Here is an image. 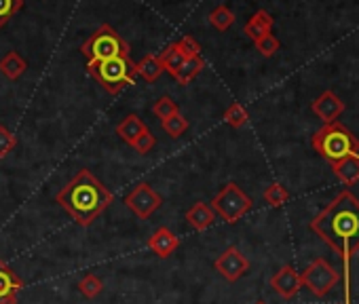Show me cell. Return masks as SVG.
Segmentation results:
<instances>
[{
	"instance_id": "6da1fadb",
	"label": "cell",
	"mask_w": 359,
	"mask_h": 304,
	"mask_svg": "<svg viewBox=\"0 0 359 304\" xmlns=\"http://www.w3.org/2000/svg\"><path fill=\"white\" fill-rule=\"evenodd\" d=\"M311 230L342 258L348 296V264L359 251V199L351 191H342L311 220Z\"/></svg>"
},
{
	"instance_id": "7a4b0ae2",
	"label": "cell",
	"mask_w": 359,
	"mask_h": 304,
	"mask_svg": "<svg viewBox=\"0 0 359 304\" xmlns=\"http://www.w3.org/2000/svg\"><path fill=\"white\" fill-rule=\"evenodd\" d=\"M55 201L79 226L87 228L112 205L114 195L89 170H81L55 195Z\"/></svg>"
},
{
	"instance_id": "3957f363",
	"label": "cell",
	"mask_w": 359,
	"mask_h": 304,
	"mask_svg": "<svg viewBox=\"0 0 359 304\" xmlns=\"http://www.w3.org/2000/svg\"><path fill=\"white\" fill-rule=\"evenodd\" d=\"M311 144L330 163H336V161L351 157V155H359V139L338 120L327 123L321 129H317Z\"/></svg>"
},
{
	"instance_id": "277c9868",
	"label": "cell",
	"mask_w": 359,
	"mask_h": 304,
	"mask_svg": "<svg viewBox=\"0 0 359 304\" xmlns=\"http://www.w3.org/2000/svg\"><path fill=\"white\" fill-rule=\"evenodd\" d=\"M87 72L102 85V89L110 95H118L123 89L133 85L137 76V64L131 57H114L100 64H89Z\"/></svg>"
},
{
	"instance_id": "5b68a950",
	"label": "cell",
	"mask_w": 359,
	"mask_h": 304,
	"mask_svg": "<svg viewBox=\"0 0 359 304\" xmlns=\"http://www.w3.org/2000/svg\"><path fill=\"white\" fill-rule=\"evenodd\" d=\"M81 53L85 55L87 66H89V64H100V62L114 60V57H127L129 45L112 26L104 24L81 45Z\"/></svg>"
},
{
	"instance_id": "8992f818",
	"label": "cell",
	"mask_w": 359,
	"mask_h": 304,
	"mask_svg": "<svg viewBox=\"0 0 359 304\" xmlns=\"http://www.w3.org/2000/svg\"><path fill=\"white\" fill-rule=\"evenodd\" d=\"M254 201L239 188V184L229 182L226 186H222V191L212 199V209L216 216H220L226 224H235L239 222L250 209H252Z\"/></svg>"
},
{
	"instance_id": "52a82bcc",
	"label": "cell",
	"mask_w": 359,
	"mask_h": 304,
	"mask_svg": "<svg viewBox=\"0 0 359 304\" xmlns=\"http://www.w3.org/2000/svg\"><path fill=\"white\" fill-rule=\"evenodd\" d=\"M302 287H306L315 298H325L332 287L340 281V272L323 258H315L302 272H300Z\"/></svg>"
},
{
	"instance_id": "ba28073f",
	"label": "cell",
	"mask_w": 359,
	"mask_h": 304,
	"mask_svg": "<svg viewBox=\"0 0 359 304\" xmlns=\"http://www.w3.org/2000/svg\"><path fill=\"white\" fill-rule=\"evenodd\" d=\"M125 205L140 218V220H148L156 209H161L163 205V197L146 182H140L127 197H125Z\"/></svg>"
},
{
	"instance_id": "9c48e42d",
	"label": "cell",
	"mask_w": 359,
	"mask_h": 304,
	"mask_svg": "<svg viewBox=\"0 0 359 304\" xmlns=\"http://www.w3.org/2000/svg\"><path fill=\"white\" fill-rule=\"evenodd\" d=\"M214 266H216V270H218L226 281L235 283V281H239V279L250 270V260L241 254L239 247L231 245V247H226V249L220 254V258L216 260Z\"/></svg>"
},
{
	"instance_id": "30bf717a",
	"label": "cell",
	"mask_w": 359,
	"mask_h": 304,
	"mask_svg": "<svg viewBox=\"0 0 359 304\" xmlns=\"http://www.w3.org/2000/svg\"><path fill=\"white\" fill-rule=\"evenodd\" d=\"M271 287L275 289L277 296H281L283 300H292L300 287H302V281H300V272L292 266V264H285L281 266L273 277H271Z\"/></svg>"
},
{
	"instance_id": "8fae6325",
	"label": "cell",
	"mask_w": 359,
	"mask_h": 304,
	"mask_svg": "<svg viewBox=\"0 0 359 304\" xmlns=\"http://www.w3.org/2000/svg\"><path fill=\"white\" fill-rule=\"evenodd\" d=\"M24 287V281L15 270L0 260V304H18V296Z\"/></svg>"
},
{
	"instance_id": "7c38bea8",
	"label": "cell",
	"mask_w": 359,
	"mask_h": 304,
	"mask_svg": "<svg viewBox=\"0 0 359 304\" xmlns=\"http://www.w3.org/2000/svg\"><path fill=\"white\" fill-rule=\"evenodd\" d=\"M311 110L327 125V123H336V118L344 112V102L332 93V91H323L313 104H311Z\"/></svg>"
},
{
	"instance_id": "4fadbf2b",
	"label": "cell",
	"mask_w": 359,
	"mask_h": 304,
	"mask_svg": "<svg viewBox=\"0 0 359 304\" xmlns=\"http://www.w3.org/2000/svg\"><path fill=\"white\" fill-rule=\"evenodd\" d=\"M148 247L158 256V258H169L177 247H180V237H175L167 226L156 228L150 239H148Z\"/></svg>"
},
{
	"instance_id": "5bb4252c",
	"label": "cell",
	"mask_w": 359,
	"mask_h": 304,
	"mask_svg": "<svg viewBox=\"0 0 359 304\" xmlns=\"http://www.w3.org/2000/svg\"><path fill=\"white\" fill-rule=\"evenodd\" d=\"M273 26H275V20L271 18V13L264 11V9H260V11H256V13L250 18V22L245 24L243 32L256 43V41H260L262 36L271 34V32H273Z\"/></svg>"
},
{
	"instance_id": "9a60e30c",
	"label": "cell",
	"mask_w": 359,
	"mask_h": 304,
	"mask_svg": "<svg viewBox=\"0 0 359 304\" xmlns=\"http://www.w3.org/2000/svg\"><path fill=\"white\" fill-rule=\"evenodd\" d=\"M187 220H189V224H191L195 230L203 233V230H208V228L216 222V214H214V209H212L208 203L199 201V203H195V205L187 212Z\"/></svg>"
},
{
	"instance_id": "2e32d148",
	"label": "cell",
	"mask_w": 359,
	"mask_h": 304,
	"mask_svg": "<svg viewBox=\"0 0 359 304\" xmlns=\"http://www.w3.org/2000/svg\"><path fill=\"white\" fill-rule=\"evenodd\" d=\"M332 170L342 184L353 186L355 182H359V155H351L332 163Z\"/></svg>"
},
{
	"instance_id": "e0dca14e",
	"label": "cell",
	"mask_w": 359,
	"mask_h": 304,
	"mask_svg": "<svg viewBox=\"0 0 359 304\" xmlns=\"http://www.w3.org/2000/svg\"><path fill=\"white\" fill-rule=\"evenodd\" d=\"M144 131H148V127H146V123L137 116V114H129V116H125L118 125H116V135L125 141V144H133Z\"/></svg>"
},
{
	"instance_id": "ac0fdd59",
	"label": "cell",
	"mask_w": 359,
	"mask_h": 304,
	"mask_svg": "<svg viewBox=\"0 0 359 304\" xmlns=\"http://www.w3.org/2000/svg\"><path fill=\"white\" fill-rule=\"evenodd\" d=\"M28 70V62L18 53V51H9L3 60H0V72H3L9 81H18L26 74Z\"/></svg>"
},
{
	"instance_id": "d6986e66",
	"label": "cell",
	"mask_w": 359,
	"mask_h": 304,
	"mask_svg": "<svg viewBox=\"0 0 359 304\" xmlns=\"http://www.w3.org/2000/svg\"><path fill=\"white\" fill-rule=\"evenodd\" d=\"M203 68H205V62H203L201 55H197V57H187L184 64L180 66V70L173 74V78H175L180 85H189Z\"/></svg>"
},
{
	"instance_id": "ffe728a7",
	"label": "cell",
	"mask_w": 359,
	"mask_h": 304,
	"mask_svg": "<svg viewBox=\"0 0 359 304\" xmlns=\"http://www.w3.org/2000/svg\"><path fill=\"white\" fill-rule=\"evenodd\" d=\"M163 64L158 60V55H144L142 62L137 64V76H142L146 83H154L158 81V76L163 74Z\"/></svg>"
},
{
	"instance_id": "44dd1931",
	"label": "cell",
	"mask_w": 359,
	"mask_h": 304,
	"mask_svg": "<svg viewBox=\"0 0 359 304\" xmlns=\"http://www.w3.org/2000/svg\"><path fill=\"white\" fill-rule=\"evenodd\" d=\"M158 60H161V64H163V70L165 72H169L171 76L180 70V66L184 64V53L177 49V45L175 43H171L169 47H165V51H161V55H158Z\"/></svg>"
},
{
	"instance_id": "7402d4cb",
	"label": "cell",
	"mask_w": 359,
	"mask_h": 304,
	"mask_svg": "<svg viewBox=\"0 0 359 304\" xmlns=\"http://www.w3.org/2000/svg\"><path fill=\"white\" fill-rule=\"evenodd\" d=\"M210 24H212L216 30L226 32V30L235 24V13H233L229 7L220 5V7H216V9L210 13Z\"/></svg>"
},
{
	"instance_id": "603a6c76",
	"label": "cell",
	"mask_w": 359,
	"mask_h": 304,
	"mask_svg": "<svg viewBox=\"0 0 359 304\" xmlns=\"http://www.w3.org/2000/svg\"><path fill=\"white\" fill-rule=\"evenodd\" d=\"M224 120H226L233 129H241V127H245V125H248L250 114H248V110H245L239 102H235V104H231V106L226 108V112H224Z\"/></svg>"
},
{
	"instance_id": "cb8c5ba5",
	"label": "cell",
	"mask_w": 359,
	"mask_h": 304,
	"mask_svg": "<svg viewBox=\"0 0 359 304\" xmlns=\"http://www.w3.org/2000/svg\"><path fill=\"white\" fill-rule=\"evenodd\" d=\"M264 201L271 207H281L290 201V193L285 191V186H281L279 182H273L266 191H264Z\"/></svg>"
},
{
	"instance_id": "d4e9b609",
	"label": "cell",
	"mask_w": 359,
	"mask_h": 304,
	"mask_svg": "<svg viewBox=\"0 0 359 304\" xmlns=\"http://www.w3.org/2000/svg\"><path fill=\"white\" fill-rule=\"evenodd\" d=\"M163 131L171 137H180L184 131H189V118H184L182 114H173L169 118L163 120Z\"/></svg>"
},
{
	"instance_id": "484cf974",
	"label": "cell",
	"mask_w": 359,
	"mask_h": 304,
	"mask_svg": "<svg viewBox=\"0 0 359 304\" xmlns=\"http://www.w3.org/2000/svg\"><path fill=\"white\" fill-rule=\"evenodd\" d=\"M24 9V0H0V28H5L13 15Z\"/></svg>"
},
{
	"instance_id": "4316f807",
	"label": "cell",
	"mask_w": 359,
	"mask_h": 304,
	"mask_svg": "<svg viewBox=\"0 0 359 304\" xmlns=\"http://www.w3.org/2000/svg\"><path fill=\"white\" fill-rule=\"evenodd\" d=\"M152 112H154V116H156V118L165 120V118H169V116L177 114V112H180V108H177V104H175L169 95H163V97H158V99L154 102Z\"/></svg>"
},
{
	"instance_id": "83f0119b",
	"label": "cell",
	"mask_w": 359,
	"mask_h": 304,
	"mask_svg": "<svg viewBox=\"0 0 359 304\" xmlns=\"http://www.w3.org/2000/svg\"><path fill=\"white\" fill-rule=\"evenodd\" d=\"M79 289H81V293H83L85 298L91 300V298L100 296V291L104 289V283H102V279H100L97 275H87V277L81 279Z\"/></svg>"
},
{
	"instance_id": "f1b7e54d",
	"label": "cell",
	"mask_w": 359,
	"mask_h": 304,
	"mask_svg": "<svg viewBox=\"0 0 359 304\" xmlns=\"http://www.w3.org/2000/svg\"><path fill=\"white\" fill-rule=\"evenodd\" d=\"M15 144H18L15 135L5 125H0V159H5L9 152L15 148Z\"/></svg>"
},
{
	"instance_id": "f546056e",
	"label": "cell",
	"mask_w": 359,
	"mask_h": 304,
	"mask_svg": "<svg viewBox=\"0 0 359 304\" xmlns=\"http://www.w3.org/2000/svg\"><path fill=\"white\" fill-rule=\"evenodd\" d=\"M177 49L184 53V57H197V55H201V45L193 39V36H182L177 43Z\"/></svg>"
},
{
	"instance_id": "4dcf8cb0",
	"label": "cell",
	"mask_w": 359,
	"mask_h": 304,
	"mask_svg": "<svg viewBox=\"0 0 359 304\" xmlns=\"http://www.w3.org/2000/svg\"><path fill=\"white\" fill-rule=\"evenodd\" d=\"M256 49L264 55V57H273L279 51V41L273 34L262 36L260 41H256Z\"/></svg>"
},
{
	"instance_id": "1f68e13d",
	"label": "cell",
	"mask_w": 359,
	"mask_h": 304,
	"mask_svg": "<svg viewBox=\"0 0 359 304\" xmlns=\"http://www.w3.org/2000/svg\"><path fill=\"white\" fill-rule=\"evenodd\" d=\"M154 144H156L154 135H152L150 131H144V133L131 144V148H133L135 152H140V155H148V152L154 148Z\"/></svg>"
},
{
	"instance_id": "d6a6232c",
	"label": "cell",
	"mask_w": 359,
	"mask_h": 304,
	"mask_svg": "<svg viewBox=\"0 0 359 304\" xmlns=\"http://www.w3.org/2000/svg\"><path fill=\"white\" fill-rule=\"evenodd\" d=\"M256 304H264V302H256Z\"/></svg>"
}]
</instances>
